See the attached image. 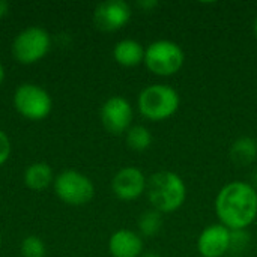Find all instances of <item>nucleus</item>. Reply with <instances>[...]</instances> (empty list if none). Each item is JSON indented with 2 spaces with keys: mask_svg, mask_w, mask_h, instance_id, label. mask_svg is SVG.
Returning <instances> with one entry per match:
<instances>
[{
  "mask_svg": "<svg viewBox=\"0 0 257 257\" xmlns=\"http://www.w3.org/2000/svg\"><path fill=\"white\" fill-rule=\"evenodd\" d=\"M111 188L120 200H134L145 193L146 178L137 167H123L114 175Z\"/></svg>",
  "mask_w": 257,
  "mask_h": 257,
  "instance_id": "9d476101",
  "label": "nucleus"
},
{
  "mask_svg": "<svg viewBox=\"0 0 257 257\" xmlns=\"http://www.w3.org/2000/svg\"><path fill=\"white\" fill-rule=\"evenodd\" d=\"M142 257H160L157 253H146V254H143Z\"/></svg>",
  "mask_w": 257,
  "mask_h": 257,
  "instance_id": "393cba45",
  "label": "nucleus"
},
{
  "mask_svg": "<svg viewBox=\"0 0 257 257\" xmlns=\"http://www.w3.org/2000/svg\"><path fill=\"white\" fill-rule=\"evenodd\" d=\"M185 62V54L182 48L172 41H155L145 53L146 68L161 77H169L176 74Z\"/></svg>",
  "mask_w": 257,
  "mask_h": 257,
  "instance_id": "20e7f679",
  "label": "nucleus"
},
{
  "mask_svg": "<svg viewBox=\"0 0 257 257\" xmlns=\"http://www.w3.org/2000/svg\"><path fill=\"white\" fill-rule=\"evenodd\" d=\"M14 105L21 116L30 120H41L50 114L53 101L44 87L33 83H24L18 86L14 93Z\"/></svg>",
  "mask_w": 257,
  "mask_h": 257,
  "instance_id": "423d86ee",
  "label": "nucleus"
},
{
  "mask_svg": "<svg viewBox=\"0 0 257 257\" xmlns=\"http://www.w3.org/2000/svg\"><path fill=\"white\" fill-rule=\"evenodd\" d=\"M145 53L146 50L143 45L134 39H122L119 41L113 48V57L114 60L122 66H137L142 62H145Z\"/></svg>",
  "mask_w": 257,
  "mask_h": 257,
  "instance_id": "ddd939ff",
  "label": "nucleus"
},
{
  "mask_svg": "<svg viewBox=\"0 0 257 257\" xmlns=\"http://www.w3.org/2000/svg\"><path fill=\"white\" fill-rule=\"evenodd\" d=\"M254 33H256V36H257V17H256V20H254Z\"/></svg>",
  "mask_w": 257,
  "mask_h": 257,
  "instance_id": "a878e982",
  "label": "nucleus"
},
{
  "mask_svg": "<svg viewBox=\"0 0 257 257\" xmlns=\"http://www.w3.org/2000/svg\"><path fill=\"white\" fill-rule=\"evenodd\" d=\"M0 245H2V235H0Z\"/></svg>",
  "mask_w": 257,
  "mask_h": 257,
  "instance_id": "bb28decb",
  "label": "nucleus"
},
{
  "mask_svg": "<svg viewBox=\"0 0 257 257\" xmlns=\"http://www.w3.org/2000/svg\"><path fill=\"white\" fill-rule=\"evenodd\" d=\"M250 245V235L248 232L244 230H230V250L232 254H239L245 251Z\"/></svg>",
  "mask_w": 257,
  "mask_h": 257,
  "instance_id": "6ab92c4d",
  "label": "nucleus"
},
{
  "mask_svg": "<svg viewBox=\"0 0 257 257\" xmlns=\"http://www.w3.org/2000/svg\"><path fill=\"white\" fill-rule=\"evenodd\" d=\"M3 80H5V68H3L2 62H0V84L3 83Z\"/></svg>",
  "mask_w": 257,
  "mask_h": 257,
  "instance_id": "5701e85b",
  "label": "nucleus"
},
{
  "mask_svg": "<svg viewBox=\"0 0 257 257\" xmlns=\"http://www.w3.org/2000/svg\"><path fill=\"white\" fill-rule=\"evenodd\" d=\"M51 48V36L50 33L38 26L27 27L21 30L12 44L14 57L23 63L30 65L39 62Z\"/></svg>",
  "mask_w": 257,
  "mask_h": 257,
  "instance_id": "39448f33",
  "label": "nucleus"
},
{
  "mask_svg": "<svg viewBox=\"0 0 257 257\" xmlns=\"http://www.w3.org/2000/svg\"><path fill=\"white\" fill-rule=\"evenodd\" d=\"M21 256L23 257H44L45 244L39 236L30 235L26 236L21 242Z\"/></svg>",
  "mask_w": 257,
  "mask_h": 257,
  "instance_id": "a211bd4d",
  "label": "nucleus"
},
{
  "mask_svg": "<svg viewBox=\"0 0 257 257\" xmlns=\"http://www.w3.org/2000/svg\"><path fill=\"white\" fill-rule=\"evenodd\" d=\"M11 152H12L11 140H9L8 134L0 130V166L8 161V158L11 157Z\"/></svg>",
  "mask_w": 257,
  "mask_h": 257,
  "instance_id": "aec40b11",
  "label": "nucleus"
},
{
  "mask_svg": "<svg viewBox=\"0 0 257 257\" xmlns=\"http://www.w3.org/2000/svg\"><path fill=\"white\" fill-rule=\"evenodd\" d=\"M9 11V3L6 0H0V18L5 17Z\"/></svg>",
  "mask_w": 257,
  "mask_h": 257,
  "instance_id": "4be33fe9",
  "label": "nucleus"
},
{
  "mask_svg": "<svg viewBox=\"0 0 257 257\" xmlns=\"http://www.w3.org/2000/svg\"><path fill=\"white\" fill-rule=\"evenodd\" d=\"M54 191L57 197L72 206H81L92 200L95 194V187L92 181L77 172V170H65L54 178Z\"/></svg>",
  "mask_w": 257,
  "mask_h": 257,
  "instance_id": "0eeeda50",
  "label": "nucleus"
},
{
  "mask_svg": "<svg viewBox=\"0 0 257 257\" xmlns=\"http://www.w3.org/2000/svg\"><path fill=\"white\" fill-rule=\"evenodd\" d=\"M137 6L143 11H151L158 6V2L157 0H140V2H137Z\"/></svg>",
  "mask_w": 257,
  "mask_h": 257,
  "instance_id": "412c9836",
  "label": "nucleus"
},
{
  "mask_svg": "<svg viewBox=\"0 0 257 257\" xmlns=\"http://www.w3.org/2000/svg\"><path fill=\"white\" fill-rule=\"evenodd\" d=\"M232 160L239 166H248L257 158V142L253 137H239L230 148Z\"/></svg>",
  "mask_w": 257,
  "mask_h": 257,
  "instance_id": "2eb2a0df",
  "label": "nucleus"
},
{
  "mask_svg": "<svg viewBox=\"0 0 257 257\" xmlns=\"http://www.w3.org/2000/svg\"><path fill=\"white\" fill-rule=\"evenodd\" d=\"M251 181H253V184H251V187L254 188L257 191V172H254L253 173V178H251Z\"/></svg>",
  "mask_w": 257,
  "mask_h": 257,
  "instance_id": "b1692460",
  "label": "nucleus"
},
{
  "mask_svg": "<svg viewBox=\"0 0 257 257\" xmlns=\"http://www.w3.org/2000/svg\"><path fill=\"white\" fill-rule=\"evenodd\" d=\"M108 250L113 257H140L143 251V241L136 232L122 229L111 235Z\"/></svg>",
  "mask_w": 257,
  "mask_h": 257,
  "instance_id": "f8f14e48",
  "label": "nucleus"
},
{
  "mask_svg": "<svg viewBox=\"0 0 257 257\" xmlns=\"http://www.w3.org/2000/svg\"><path fill=\"white\" fill-rule=\"evenodd\" d=\"M163 227V217L161 212L151 209V211H145L140 218H139V229L142 232V235L151 238L155 236Z\"/></svg>",
  "mask_w": 257,
  "mask_h": 257,
  "instance_id": "f3484780",
  "label": "nucleus"
},
{
  "mask_svg": "<svg viewBox=\"0 0 257 257\" xmlns=\"http://www.w3.org/2000/svg\"><path fill=\"white\" fill-rule=\"evenodd\" d=\"M215 212L229 230H244L257 217V191L251 184H227L215 199Z\"/></svg>",
  "mask_w": 257,
  "mask_h": 257,
  "instance_id": "f257e3e1",
  "label": "nucleus"
},
{
  "mask_svg": "<svg viewBox=\"0 0 257 257\" xmlns=\"http://www.w3.org/2000/svg\"><path fill=\"white\" fill-rule=\"evenodd\" d=\"M178 92L166 84H152L142 90L139 95V110L140 113L154 122L169 119L179 108Z\"/></svg>",
  "mask_w": 257,
  "mask_h": 257,
  "instance_id": "7ed1b4c3",
  "label": "nucleus"
},
{
  "mask_svg": "<svg viewBox=\"0 0 257 257\" xmlns=\"http://www.w3.org/2000/svg\"><path fill=\"white\" fill-rule=\"evenodd\" d=\"M126 143L133 151H137V152L146 151L152 143V134L143 125L131 126L126 131Z\"/></svg>",
  "mask_w": 257,
  "mask_h": 257,
  "instance_id": "dca6fc26",
  "label": "nucleus"
},
{
  "mask_svg": "<svg viewBox=\"0 0 257 257\" xmlns=\"http://www.w3.org/2000/svg\"><path fill=\"white\" fill-rule=\"evenodd\" d=\"M101 122L111 134H122L130 130L133 122V107L122 96L108 98L101 107Z\"/></svg>",
  "mask_w": 257,
  "mask_h": 257,
  "instance_id": "6e6552de",
  "label": "nucleus"
},
{
  "mask_svg": "<svg viewBox=\"0 0 257 257\" xmlns=\"http://www.w3.org/2000/svg\"><path fill=\"white\" fill-rule=\"evenodd\" d=\"M24 182L32 190H45L51 182H54L53 170L45 163H33L24 172Z\"/></svg>",
  "mask_w": 257,
  "mask_h": 257,
  "instance_id": "4468645a",
  "label": "nucleus"
},
{
  "mask_svg": "<svg viewBox=\"0 0 257 257\" xmlns=\"http://www.w3.org/2000/svg\"><path fill=\"white\" fill-rule=\"evenodd\" d=\"M131 18V8L123 0H107L93 11V23L104 32H114L126 26Z\"/></svg>",
  "mask_w": 257,
  "mask_h": 257,
  "instance_id": "1a4fd4ad",
  "label": "nucleus"
},
{
  "mask_svg": "<svg viewBox=\"0 0 257 257\" xmlns=\"http://www.w3.org/2000/svg\"><path fill=\"white\" fill-rule=\"evenodd\" d=\"M148 197L158 212H173L179 209L187 197V187L179 175L173 172L154 173L148 184Z\"/></svg>",
  "mask_w": 257,
  "mask_h": 257,
  "instance_id": "f03ea898",
  "label": "nucleus"
},
{
  "mask_svg": "<svg viewBox=\"0 0 257 257\" xmlns=\"http://www.w3.org/2000/svg\"><path fill=\"white\" fill-rule=\"evenodd\" d=\"M197 248L203 257H223L230 250V230L221 223L208 226L199 236Z\"/></svg>",
  "mask_w": 257,
  "mask_h": 257,
  "instance_id": "9b49d317",
  "label": "nucleus"
}]
</instances>
